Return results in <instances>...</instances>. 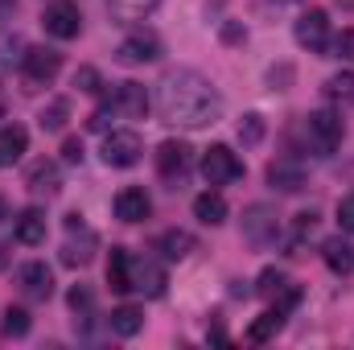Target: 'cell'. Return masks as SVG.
<instances>
[{
  "label": "cell",
  "instance_id": "1",
  "mask_svg": "<svg viewBox=\"0 0 354 350\" xmlns=\"http://www.w3.org/2000/svg\"><path fill=\"white\" fill-rule=\"evenodd\" d=\"M157 111L174 128H210L223 116V95L198 71H169L157 83Z\"/></svg>",
  "mask_w": 354,
  "mask_h": 350
},
{
  "label": "cell",
  "instance_id": "2",
  "mask_svg": "<svg viewBox=\"0 0 354 350\" xmlns=\"http://www.w3.org/2000/svg\"><path fill=\"white\" fill-rule=\"evenodd\" d=\"M305 132H309L313 149H317L322 157H330V153H338V145H342V136H346V124H342L338 111L322 107V111H313V116L305 120Z\"/></svg>",
  "mask_w": 354,
  "mask_h": 350
},
{
  "label": "cell",
  "instance_id": "3",
  "mask_svg": "<svg viewBox=\"0 0 354 350\" xmlns=\"http://www.w3.org/2000/svg\"><path fill=\"white\" fill-rule=\"evenodd\" d=\"M58 71H62V54L50 50V46H29V50L21 54V75H25L29 87H46V83H54Z\"/></svg>",
  "mask_w": 354,
  "mask_h": 350
},
{
  "label": "cell",
  "instance_id": "4",
  "mask_svg": "<svg viewBox=\"0 0 354 350\" xmlns=\"http://www.w3.org/2000/svg\"><path fill=\"white\" fill-rule=\"evenodd\" d=\"M66 231H71V235H66V243H62V264H71V268L91 264L95 248H99V235L83 223V214H66Z\"/></svg>",
  "mask_w": 354,
  "mask_h": 350
},
{
  "label": "cell",
  "instance_id": "5",
  "mask_svg": "<svg viewBox=\"0 0 354 350\" xmlns=\"http://www.w3.org/2000/svg\"><path fill=\"white\" fill-rule=\"evenodd\" d=\"M202 177H206V185H231L243 177V161L227 145H210L202 153Z\"/></svg>",
  "mask_w": 354,
  "mask_h": 350
},
{
  "label": "cell",
  "instance_id": "6",
  "mask_svg": "<svg viewBox=\"0 0 354 350\" xmlns=\"http://www.w3.org/2000/svg\"><path fill=\"white\" fill-rule=\"evenodd\" d=\"M292 37H297L301 50H309V54H326V50H330V17H326L322 8L301 12L297 25H292Z\"/></svg>",
  "mask_w": 354,
  "mask_h": 350
},
{
  "label": "cell",
  "instance_id": "7",
  "mask_svg": "<svg viewBox=\"0 0 354 350\" xmlns=\"http://www.w3.org/2000/svg\"><path fill=\"white\" fill-rule=\"evenodd\" d=\"M140 157H145V140H140L136 132L120 128V132H107V136H103V161H107L111 169H132Z\"/></svg>",
  "mask_w": 354,
  "mask_h": 350
},
{
  "label": "cell",
  "instance_id": "8",
  "mask_svg": "<svg viewBox=\"0 0 354 350\" xmlns=\"http://www.w3.org/2000/svg\"><path fill=\"white\" fill-rule=\"evenodd\" d=\"M189 169H194V149H189L185 140H165V145L157 149V174H161V181L181 185Z\"/></svg>",
  "mask_w": 354,
  "mask_h": 350
},
{
  "label": "cell",
  "instance_id": "9",
  "mask_svg": "<svg viewBox=\"0 0 354 350\" xmlns=\"http://www.w3.org/2000/svg\"><path fill=\"white\" fill-rule=\"evenodd\" d=\"M41 25H46L50 37L71 42V37H79V29H83V12H79L75 0H54V4L41 12Z\"/></svg>",
  "mask_w": 354,
  "mask_h": 350
},
{
  "label": "cell",
  "instance_id": "10",
  "mask_svg": "<svg viewBox=\"0 0 354 350\" xmlns=\"http://www.w3.org/2000/svg\"><path fill=\"white\" fill-rule=\"evenodd\" d=\"M115 58H120L124 66H145V62H157V58H161V37H157V33H149V29H136V33H128V37L120 42Z\"/></svg>",
  "mask_w": 354,
  "mask_h": 350
},
{
  "label": "cell",
  "instance_id": "11",
  "mask_svg": "<svg viewBox=\"0 0 354 350\" xmlns=\"http://www.w3.org/2000/svg\"><path fill=\"white\" fill-rule=\"evenodd\" d=\"M17 284H21V293H25L29 301H50V297H54V272L41 260L25 264V268L17 272Z\"/></svg>",
  "mask_w": 354,
  "mask_h": 350
},
{
  "label": "cell",
  "instance_id": "12",
  "mask_svg": "<svg viewBox=\"0 0 354 350\" xmlns=\"http://www.w3.org/2000/svg\"><path fill=\"white\" fill-rule=\"evenodd\" d=\"M153 214V198L140 190V185H124L120 194H115V219H124V223H145Z\"/></svg>",
  "mask_w": 354,
  "mask_h": 350
},
{
  "label": "cell",
  "instance_id": "13",
  "mask_svg": "<svg viewBox=\"0 0 354 350\" xmlns=\"http://www.w3.org/2000/svg\"><path fill=\"white\" fill-rule=\"evenodd\" d=\"M268 185L280 190V194H297V190H305V165L292 161V157L272 161V165H268Z\"/></svg>",
  "mask_w": 354,
  "mask_h": 350
},
{
  "label": "cell",
  "instance_id": "14",
  "mask_svg": "<svg viewBox=\"0 0 354 350\" xmlns=\"http://www.w3.org/2000/svg\"><path fill=\"white\" fill-rule=\"evenodd\" d=\"M111 107H115V116L145 120V111H149V91L140 87V83H120L115 95H111Z\"/></svg>",
  "mask_w": 354,
  "mask_h": 350
},
{
  "label": "cell",
  "instance_id": "15",
  "mask_svg": "<svg viewBox=\"0 0 354 350\" xmlns=\"http://www.w3.org/2000/svg\"><path fill=\"white\" fill-rule=\"evenodd\" d=\"M165 268L153 260H132V293H145V297H161L165 293Z\"/></svg>",
  "mask_w": 354,
  "mask_h": 350
},
{
  "label": "cell",
  "instance_id": "16",
  "mask_svg": "<svg viewBox=\"0 0 354 350\" xmlns=\"http://www.w3.org/2000/svg\"><path fill=\"white\" fill-rule=\"evenodd\" d=\"M12 235H17V243H25V248L46 243V214H41L37 206H25V210L12 219Z\"/></svg>",
  "mask_w": 354,
  "mask_h": 350
},
{
  "label": "cell",
  "instance_id": "17",
  "mask_svg": "<svg viewBox=\"0 0 354 350\" xmlns=\"http://www.w3.org/2000/svg\"><path fill=\"white\" fill-rule=\"evenodd\" d=\"M276 214L268 210V206H248V214H243V235L252 239V243H272L276 239Z\"/></svg>",
  "mask_w": 354,
  "mask_h": 350
},
{
  "label": "cell",
  "instance_id": "18",
  "mask_svg": "<svg viewBox=\"0 0 354 350\" xmlns=\"http://www.w3.org/2000/svg\"><path fill=\"white\" fill-rule=\"evenodd\" d=\"M29 149V132L21 124H4L0 128V169H12Z\"/></svg>",
  "mask_w": 354,
  "mask_h": 350
},
{
  "label": "cell",
  "instance_id": "19",
  "mask_svg": "<svg viewBox=\"0 0 354 350\" xmlns=\"http://www.w3.org/2000/svg\"><path fill=\"white\" fill-rule=\"evenodd\" d=\"M322 260H326V268H330L334 276H351L354 272V248L342 235H334V239L322 243Z\"/></svg>",
  "mask_w": 354,
  "mask_h": 350
},
{
  "label": "cell",
  "instance_id": "20",
  "mask_svg": "<svg viewBox=\"0 0 354 350\" xmlns=\"http://www.w3.org/2000/svg\"><path fill=\"white\" fill-rule=\"evenodd\" d=\"M194 219H198V223H206V227H218V223H227V198H223L218 190H206V194H198V198H194Z\"/></svg>",
  "mask_w": 354,
  "mask_h": 350
},
{
  "label": "cell",
  "instance_id": "21",
  "mask_svg": "<svg viewBox=\"0 0 354 350\" xmlns=\"http://www.w3.org/2000/svg\"><path fill=\"white\" fill-rule=\"evenodd\" d=\"M25 185L33 190V194H58L62 190V174H58V165L54 161H37L33 169H29V177H25Z\"/></svg>",
  "mask_w": 354,
  "mask_h": 350
},
{
  "label": "cell",
  "instance_id": "22",
  "mask_svg": "<svg viewBox=\"0 0 354 350\" xmlns=\"http://www.w3.org/2000/svg\"><path fill=\"white\" fill-rule=\"evenodd\" d=\"M107 284L115 293H132V256L124 248H111V260H107Z\"/></svg>",
  "mask_w": 354,
  "mask_h": 350
},
{
  "label": "cell",
  "instance_id": "23",
  "mask_svg": "<svg viewBox=\"0 0 354 350\" xmlns=\"http://www.w3.org/2000/svg\"><path fill=\"white\" fill-rule=\"evenodd\" d=\"M284 317H288V313H284L280 305H272L268 313H260V317L248 326V342H268V338H276V334L284 330Z\"/></svg>",
  "mask_w": 354,
  "mask_h": 350
},
{
  "label": "cell",
  "instance_id": "24",
  "mask_svg": "<svg viewBox=\"0 0 354 350\" xmlns=\"http://www.w3.org/2000/svg\"><path fill=\"white\" fill-rule=\"evenodd\" d=\"M194 248H198V239H194L189 231H177V227H174V231H165V235L157 239V252H161L165 260H185Z\"/></svg>",
  "mask_w": 354,
  "mask_h": 350
},
{
  "label": "cell",
  "instance_id": "25",
  "mask_svg": "<svg viewBox=\"0 0 354 350\" xmlns=\"http://www.w3.org/2000/svg\"><path fill=\"white\" fill-rule=\"evenodd\" d=\"M107 326H111V334H120V338H132V334H140V326H145V313H140L136 305H120V309H111Z\"/></svg>",
  "mask_w": 354,
  "mask_h": 350
},
{
  "label": "cell",
  "instance_id": "26",
  "mask_svg": "<svg viewBox=\"0 0 354 350\" xmlns=\"http://www.w3.org/2000/svg\"><path fill=\"white\" fill-rule=\"evenodd\" d=\"M157 4H161V0H107L111 17H115V21H124V25H128V21H145Z\"/></svg>",
  "mask_w": 354,
  "mask_h": 350
},
{
  "label": "cell",
  "instance_id": "27",
  "mask_svg": "<svg viewBox=\"0 0 354 350\" xmlns=\"http://www.w3.org/2000/svg\"><path fill=\"white\" fill-rule=\"evenodd\" d=\"M326 99H330V103H342V107L354 103V75H351V71H342V75H330V79H326Z\"/></svg>",
  "mask_w": 354,
  "mask_h": 350
},
{
  "label": "cell",
  "instance_id": "28",
  "mask_svg": "<svg viewBox=\"0 0 354 350\" xmlns=\"http://www.w3.org/2000/svg\"><path fill=\"white\" fill-rule=\"evenodd\" d=\"M66 116H71V103H66V99H54L50 107H41L37 124H41L46 132H62V128H66Z\"/></svg>",
  "mask_w": 354,
  "mask_h": 350
},
{
  "label": "cell",
  "instance_id": "29",
  "mask_svg": "<svg viewBox=\"0 0 354 350\" xmlns=\"http://www.w3.org/2000/svg\"><path fill=\"white\" fill-rule=\"evenodd\" d=\"M29 326H33V322H29V313H25L21 305H8V309H4V317H0V330H4L8 338H25V334H29Z\"/></svg>",
  "mask_w": 354,
  "mask_h": 350
},
{
  "label": "cell",
  "instance_id": "30",
  "mask_svg": "<svg viewBox=\"0 0 354 350\" xmlns=\"http://www.w3.org/2000/svg\"><path fill=\"white\" fill-rule=\"evenodd\" d=\"M264 132H268V124H264V116L260 111H248L243 120H239V140L252 149V145H260L264 140Z\"/></svg>",
  "mask_w": 354,
  "mask_h": 350
},
{
  "label": "cell",
  "instance_id": "31",
  "mask_svg": "<svg viewBox=\"0 0 354 350\" xmlns=\"http://www.w3.org/2000/svg\"><path fill=\"white\" fill-rule=\"evenodd\" d=\"M75 87L83 91V95H99V91H103V79H99L95 66H79V71H75Z\"/></svg>",
  "mask_w": 354,
  "mask_h": 350
},
{
  "label": "cell",
  "instance_id": "32",
  "mask_svg": "<svg viewBox=\"0 0 354 350\" xmlns=\"http://www.w3.org/2000/svg\"><path fill=\"white\" fill-rule=\"evenodd\" d=\"M284 284H288V280H284V272H276V268H264V272H260V284H256V288H260V297H276V293H280Z\"/></svg>",
  "mask_w": 354,
  "mask_h": 350
},
{
  "label": "cell",
  "instance_id": "33",
  "mask_svg": "<svg viewBox=\"0 0 354 350\" xmlns=\"http://www.w3.org/2000/svg\"><path fill=\"white\" fill-rule=\"evenodd\" d=\"M334 58H342V62H354V29H342V33L334 37Z\"/></svg>",
  "mask_w": 354,
  "mask_h": 350
},
{
  "label": "cell",
  "instance_id": "34",
  "mask_svg": "<svg viewBox=\"0 0 354 350\" xmlns=\"http://www.w3.org/2000/svg\"><path fill=\"white\" fill-rule=\"evenodd\" d=\"M66 301H71V309H75V313H87V309H91V301H95V297H91V288H87V284H75Z\"/></svg>",
  "mask_w": 354,
  "mask_h": 350
},
{
  "label": "cell",
  "instance_id": "35",
  "mask_svg": "<svg viewBox=\"0 0 354 350\" xmlns=\"http://www.w3.org/2000/svg\"><path fill=\"white\" fill-rule=\"evenodd\" d=\"M338 227H342V231H354V194H346V198L338 202Z\"/></svg>",
  "mask_w": 354,
  "mask_h": 350
},
{
  "label": "cell",
  "instance_id": "36",
  "mask_svg": "<svg viewBox=\"0 0 354 350\" xmlns=\"http://www.w3.org/2000/svg\"><path fill=\"white\" fill-rule=\"evenodd\" d=\"M62 157H66L71 165H79V161H83V140H79V136H66V140H62Z\"/></svg>",
  "mask_w": 354,
  "mask_h": 350
},
{
  "label": "cell",
  "instance_id": "37",
  "mask_svg": "<svg viewBox=\"0 0 354 350\" xmlns=\"http://www.w3.org/2000/svg\"><path fill=\"white\" fill-rule=\"evenodd\" d=\"M111 116H115V107H111V103H107V107H99V111H91L87 128H91V132H103V128H107V120H111Z\"/></svg>",
  "mask_w": 354,
  "mask_h": 350
},
{
  "label": "cell",
  "instance_id": "38",
  "mask_svg": "<svg viewBox=\"0 0 354 350\" xmlns=\"http://www.w3.org/2000/svg\"><path fill=\"white\" fill-rule=\"evenodd\" d=\"M8 50H21V37H17V33H4V37H0V71L8 66Z\"/></svg>",
  "mask_w": 354,
  "mask_h": 350
},
{
  "label": "cell",
  "instance_id": "39",
  "mask_svg": "<svg viewBox=\"0 0 354 350\" xmlns=\"http://www.w3.org/2000/svg\"><path fill=\"white\" fill-rule=\"evenodd\" d=\"M223 42H243V29H239V25H227V29H223Z\"/></svg>",
  "mask_w": 354,
  "mask_h": 350
},
{
  "label": "cell",
  "instance_id": "40",
  "mask_svg": "<svg viewBox=\"0 0 354 350\" xmlns=\"http://www.w3.org/2000/svg\"><path fill=\"white\" fill-rule=\"evenodd\" d=\"M4 268H8V248L0 243V272H4Z\"/></svg>",
  "mask_w": 354,
  "mask_h": 350
},
{
  "label": "cell",
  "instance_id": "41",
  "mask_svg": "<svg viewBox=\"0 0 354 350\" xmlns=\"http://www.w3.org/2000/svg\"><path fill=\"white\" fill-rule=\"evenodd\" d=\"M4 214H8V202H4V198H0V219H4Z\"/></svg>",
  "mask_w": 354,
  "mask_h": 350
},
{
  "label": "cell",
  "instance_id": "42",
  "mask_svg": "<svg viewBox=\"0 0 354 350\" xmlns=\"http://www.w3.org/2000/svg\"><path fill=\"white\" fill-rule=\"evenodd\" d=\"M0 120H4V107H0Z\"/></svg>",
  "mask_w": 354,
  "mask_h": 350
}]
</instances>
